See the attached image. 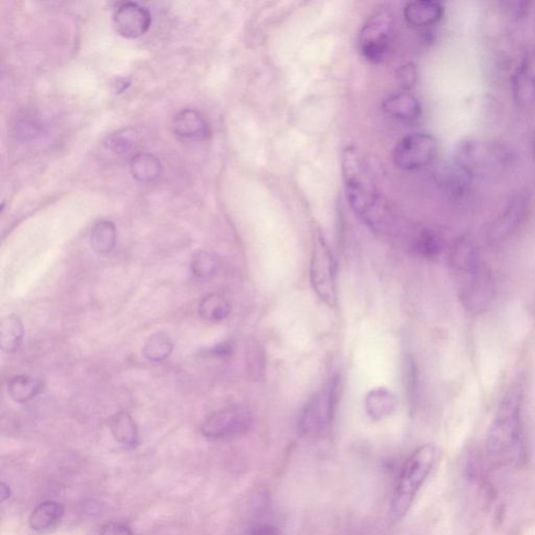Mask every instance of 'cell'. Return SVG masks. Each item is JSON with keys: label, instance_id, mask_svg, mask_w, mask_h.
Instances as JSON below:
<instances>
[{"label": "cell", "instance_id": "obj_19", "mask_svg": "<svg viewBox=\"0 0 535 535\" xmlns=\"http://www.w3.org/2000/svg\"><path fill=\"white\" fill-rule=\"evenodd\" d=\"M110 428L114 439L128 449H133L139 444V429L127 412H119L113 415L110 421Z\"/></svg>", "mask_w": 535, "mask_h": 535}, {"label": "cell", "instance_id": "obj_14", "mask_svg": "<svg viewBox=\"0 0 535 535\" xmlns=\"http://www.w3.org/2000/svg\"><path fill=\"white\" fill-rule=\"evenodd\" d=\"M172 128L177 136L190 141H206L212 134L211 127L204 115L194 110H184L176 113Z\"/></svg>", "mask_w": 535, "mask_h": 535}, {"label": "cell", "instance_id": "obj_25", "mask_svg": "<svg viewBox=\"0 0 535 535\" xmlns=\"http://www.w3.org/2000/svg\"><path fill=\"white\" fill-rule=\"evenodd\" d=\"M41 381L30 375H16L8 383V393L13 401L26 403L42 392Z\"/></svg>", "mask_w": 535, "mask_h": 535}, {"label": "cell", "instance_id": "obj_24", "mask_svg": "<svg viewBox=\"0 0 535 535\" xmlns=\"http://www.w3.org/2000/svg\"><path fill=\"white\" fill-rule=\"evenodd\" d=\"M117 237V228L111 221H99L91 229V247L99 255H108L114 249Z\"/></svg>", "mask_w": 535, "mask_h": 535}, {"label": "cell", "instance_id": "obj_11", "mask_svg": "<svg viewBox=\"0 0 535 535\" xmlns=\"http://www.w3.org/2000/svg\"><path fill=\"white\" fill-rule=\"evenodd\" d=\"M530 211V196L525 193L516 194L510 199L500 215L491 224L488 231L489 240L493 243L508 240L522 226Z\"/></svg>", "mask_w": 535, "mask_h": 535}, {"label": "cell", "instance_id": "obj_1", "mask_svg": "<svg viewBox=\"0 0 535 535\" xmlns=\"http://www.w3.org/2000/svg\"><path fill=\"white\" fill-rule=\"evenodd\" d=\"M342 176L347 201L354 214L380 233L392 234L400 222L383 198L360 152L353 147L342 153Z\"/></svg>", "mask_w": 535, "mask_h": 535}, {"label": "cell", "instance_id": "obj_4", "mask_svg": "<svg viewBox=\"0 0 535 535\" xmlns=\"http://www.w3.org/2000/svg\"><path fill=\"white\" fill-rule=\"evenodd\" d=\"M454 162L471 178H488L508 172L515 163V155L501 141L471 137L458 142Z\"/></svg>", "mask_w": 535, "mask_h": 535}, {"label": "cell", "instance_id": "obj_32", "mask_svg": "<svg viewBox=\"0 0 535 535\" xmlns=\"http://www.w3.org/2000/svg\"><path fill=\"white\" fill-rule=\"evenodd\" d=\"M531 3L530 2H513L505 3V9L509 16L512 18L522 19L525 18L531 10Z\"/></svg>", "mask_w": 535, "mask_h": 535}, {"label": "cell", "instance_id": "obj_2", "mask_svg": "<svg viewBox=\"0 0 535 535\" xmlns=\"http://www.w3.org/2000/svg\"><path fill=\"white\" fill-rule=\"evenodd\" d=\"M522 382L512 383L498 404L488 438V457L497 467H519L526 459Z\"/></svg>", "mask_w": 535, "mask_h": 535}, {"label": "cell", "instance_id": "obj_13", "mask_svg": "<svg viewBox=\"0 0 535 535\" xmlns=\"http://www.w3.org/2000/svg\"><path fill=\"white\" fill-rule=\"evenodd\" d=\"M512 95L522 108L535 102V48L528 50L512 78Z\"/></svg>", "mask_w": 535, "mask_h": 535}, {"label": "cell", "instance_id": "obj_29", "mask_svg": "<svg viewBox=\"0 0 535 535\" xmlns=\"http://www.w3.org/2000/svg\"><path fill=\"white\" fill-rule=\"evenodd\" d=\"M105 147L117 155H124L131 151L135 144V134L132 129H122L107 136Z\"/></svg>", "mask_w": 535, "mask_h": 535}, {"label": "cell", "instance_id": "obj_15", "mask_svg": "<svg viewBox=\"0 0 535 535\" xmlns=\"http://www.w3.org/2000/svg\"><path fill=\"white\" fill-rule=\"evenodd\" d=\"M444 5L434 0H417L404 6V17L414 27L422 28L435 26L443 19Z\"/></svg>", "mask_w": 535, "mask_h": 535}, {"label": "cell", "instance_id": "obj_27", "mask_svg": "<svg viewBox=\"0 0 535 535\" xmlns=\"http://www.w3.org/2000/svg\"><path fill=\"white\" fill-rule=\"evenodd\" d=\"M173 343L170 336L164 332H157L147 339L142 347L143 357L151 362H163L171 356Z\"/></svg>", "mask_w": 535, "mask_h": 535}, {"label": "cell", "instance_id": "obj_5", "mask_svg": "<svg viewBox=\"0 0 535 535\" xmlns=\"http://www.w3.org/2000/svg\"><path fill=\"white\" fill-rule=\"evenodd\" d=\"M438 459V451L432 445L419 446L404 461L395 484L392 501V516L400 519L407 515L416 496L429 478Z\"/></svg>", "mask_w": 535, "mask_h": 535}, {"label": "cell", "instance_id": "obj_20", "mask_svg": "<svg viewBox=\"0 0 535 535\" xmlns=\"http://www.w3.org/2000/svg\"><path fill=\"white\" fill-rule=\"evenodd\" d=\"M63 515L64 508L60 503L43 502L31 513L30 526L35 531H47L59 524Z\"/></svg>", "mask_w": 535, "mask_h": 535}, {"label": "cell", "instance_id": "obj_16", "mask_svg": "<svg viewBox=\"0 0 535 535\" xmlns=\"http://www.w3.org/2000/svg\"><path fill=\"white\" fill-rule=\"evenodd\" d=\"M382 107L390 118L403 121H414L422 115V105L418 99L407 91L389 96Z\"/></svg>", "mask_w": 535, "mask_h": 535}, {"label": "cell", "instance_id": "obj_36", "mask_svg": "<svg viewBox=\"0 0 535 535\" xmlns=\"http://www.w3.org/2000/svg\"><path fill=\"white\" fill-rule=\"evenodd\" d=\"M531 152H532V157H533V161L535 163V133L532 136V141H531Z\"/></svg>", "mask_w": 535, "mask_h": 535}, {"label": "cell", "instance_id": "obj_35", "mask_svg": "<svg viewBox=\"0 0 535 535\" xmlns=\"http://www.w3.org/2000/svg\"><path fill=\"white\" fill-rule=\"evenodd\" d=\"M0 494H2V500L5 501L6 498L10 497V488L6 487L5 483L2 484V488H0Z\"/></svg>", "mask_w": 535, "mask_h": 535}, {"label": "cell", "instance_id": "obj_3", "mask_svg": "<svg viewBox=\"0 0 535 535\" xmlns=\"http://www.w3.org/2000/svg\"><path fill=\"white\" fill-rule=\"evenodd\" d=\"M450 264L459 281V296L472 312H481L494 298L493 279L478 246L472 238L461 237L451 250Z\"/></svg>", "mask_w": 535, "mask_h": 535}, {"label": "cell", "instance_id": "obj_10", "mask_svg": "<svg viewBox=\"0 0 535 535\" xmlns=\"http://www.w3.org/2000/svg\"><path fill=\"white\" fill-rule=\"evenodd\" d=\"M253 416L247 408L229 407L209 415L201 426L207 438L228 439L244 435L249 432Z\"/></svg>", "mask_w": 535, "mask_h": 535}, {"label": "cell", "instance_id": "obj_17", "mask_svg": "<svg viewBox=\"0 0 535 535\" xmlns=\"http://www.w3.org/2000/svg\"><path fill=\"white\" fill-rule=\"evenodd\" d=\"M396 396L384 387L373 388L364 399V407L368 416L373 421H382L392 414L397 408Z\"/></svg>", "mask_w": 535, "mask_h": 535}, {"label": "cell", "instance_id": "obj_7", "mask_svg": "<svg viewBox=\"0 0 535 535\" xmlns=\"http://www.w3.org/2000/svg\"><path fill=\"white\" fill-rule=\"evenodd\" d=\"M394 16L385 6H380L367 18L359 33L358 48L363 59L381 64L387 59L394 36Z\"/></svg>", "mask_w": 535, "mask_h": 535}, {"label": "cell", "instance_id": "obj_22", "mask_svg": "<svg viewBox=\"0 0 535 535\" xmlns=\"http://www.w3.org/2000/svg\"><path fill=\"white\" fill-rule=\"evenodd\" d=\"M444 236L434 229H417L411 237V247L419 256L435 257L444 249Z\"/></svg>", "mask_w": 535, "mask_h": 535}, {"label": "cell", "instance_id": "obj_30", "mask_svg": "<svg viewBox=\"0 0 535 535\" xmlns=\"http://www.w3.org/2000/svg\"><path fill=\"white\" fill-rule=\"evenodd\" d=\"M247 359L249 372L253 375V378L257 380L262 377L265 368L262 347L257 343L252 344L247 352Z\"/></svg>", "mask_w": 535, "mask_h": 535}, {"label": "cell", "instance_id": "obj_8", "mask_svg": "<svg viewBox=\"0 0 535 535\" xmlns=\"http://www.w3.org/2000/svg\"><path fill=\"white\" fill-rule=\"evenodd\" d=\"M309 280L313 290L330 308L337 305L336 262L321 234L314 238L309 263Z\"/></svg>", "mask_w": 535, "mask_h": 535}, {"label": "cell", "instance_id": "obj_12", "mask_svg": "<svg viewBox=\"0 0 535 535\" xmlns=\"http://www.w3.org/2000/svg\"><path fill=\"white\" fill-rule=\"evenodd\" d=\"M113 23L122 37L135 39L150 30L152 16L144 6L129 2L121 4L115 11Z\"/></svg>", "mask_w": 535, "mask_h": 535}, {"label": "cell", "instance_id": "obj_21", "mask_svg": "<svg viewBox=\"0 0 535 535\" xmlns=\"http://www.w3.org/2000/svg\"><path fill=\"white\" fill-rule=\"evenodd\" d=\"M231 306L226 296L212 293L202 299L198 307V313L202 320L207 322H222L228 318Z\"/></svg>", "mask_w": 535, "mask_h": 535}, {"label": "cell", "instance_id": "obj_6", "mask_svg": "<svg viewBox=\"0 0 535 535\" xmlns=\"http://www.w3.org/2000/svg\"><path fill=\"white\" fill-rule=\"evenodd\" d=\"M340 393L341 381L334 375L303 408L299 424L301 435L309 438L328 435L334 423Z\"/></svg>", "mask_w": 535, "mask_h": 535}, {"label": "cell", "instance_id": "obj_18", "mask_svg": "<svg viewBox=\"0 0 535 535\" xmlns=\"http://www.w3.org/2000/svg\"><path fill=\"white\" fill-rule=\"evenodd\" d=\"M129 166L132 177L141 184L156 182L163 172L161 161L153 154L146 153V152L135 154L130 161Z\"/></svg>", "mask_w": 535, "mask_h": 535}, {"label": "cell", "instance_id": "obj_9", "mask_svg": "<svg viewBox=\"0 0 535 535\" xmlns=\"http://www.w3.org/2000/svg\"><path fill=\"white\" fill-rule=\"evenodd\" d=\"M438 142L428 133H414L404 136L393 150V163L404 171L425 168L435 161L438 155Z\"/></svg>", "mask_w": 535, "mask_h": 535}, {"label": "cell", "instance_id": "obj_28", "mask_svg": "<svg viewBox=\"0 0 535 535\" xmlns=\"http://www.w3.org/2000/svg\"><path fill=\"white\" fill-rule=\"evenodd\" d=\"M191 269L199 279L211 278L219 269V259L213 253L201 251L194 257Z\"/></svg>", "mask_w": 535, "mask_h": 535}, {"label": "cell", "instance_id": "obj_31", "mask_svg": "<svg viewBox=\"0 0 535 535\" xmlns=\"http://www.w3.org/2000/svg\"><path fill=\"white\" fill-rule=\"evenodd\" d=\"M417 68L414 63L404 64L396 70L397 83L404 91L414 89L417 82Z\"/></svg>", "mask_w": 535, "mask_h": 535}, {"label": "cell", "instance_id": "obj_33", "mask_svg": "<svg viewBox=\"0 0 535 535\" xmlns=\"http://www.w3.org/2000/svg\"><path fill=\"white\" fill-rule=\"evenodd\" d=\"M249 535H285L279 528L271 523L258 522L253 524L249 530Z\"/></svg>", "mask_w": 535, "mask_h": 535}, {"label": "cell", "instance_id": "obj_26", "mask_svg": "<svg viewBox=\"0 0 535 535\" xmlns=\"http://www.w3.org/2000/svg\"><path fill=\"white\" fill-rule=\"evenodd\" d=\"M471 177L462 172L456 164L454 163L451 169L446 170L443 175V185L449 196L456 201H460L469 193L471 186Z\"/></svg>", "mask_w": 535, "mask_h": 535}, {"label": "cell", "instance_id": "obj_34", "mask_svg": "<svg viewBox=\"0 0 535 535\" xmlns=\"http://www.w3.org/2000/svg\"><path fill=\"white\" fill-rule=\"evenodd\" d=\"M100 535H134L133 531L124 524L110 522L103 525Z\"/></svg>", "mask_w": 535, "mask_h": 535}, {"label": "cell", "instance_id": "obj_23", "mask_svg": "<svg viewBox=\"0 0 535 535\" xmlns=\"http://www.w3.org/2000/svg\"><path fill=\"white\" fill-rule=\"evenodd\" d=\"M25 327L20 318L12 314L6 316L0 323V346L6 352H14L24 341Z\"/></svg>", "mask_w": 535, "mask_h": 535}]
</instances>
